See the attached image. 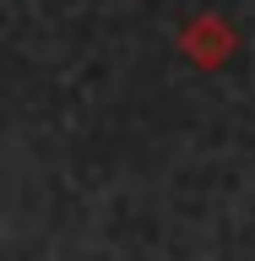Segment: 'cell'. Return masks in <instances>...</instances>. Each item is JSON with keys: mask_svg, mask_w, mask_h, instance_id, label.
<instances>
[{"mask_svg": "<svg viewBox=\"0 0 255 261\" xmlns=\"http://www.w3.org/2000/svg\"><path fill=\"white\" fill-rule=\"evenodd\" d=\"M185 44H190V55H201V60H217V55H223V49L234 44V38H228L223 28L201 22V28H190V38H185Z\"/></svg>", "mask_w": 255, "mask_h": 261, "instance_id": "6da1fadb", "label": "cell"}]
</instances>
